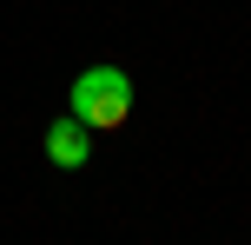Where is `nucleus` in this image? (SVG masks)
Wrapping results in <instances>:
<instances>
[{
	"label": "nucleus",
	"instance_id": "obj_1",
	"mask_svg": "<svg viewBox=\"0 0 251 245\" xmlns=\"http://www.w3.org/2000/svg\"><path fill=\"white\" fill-rule=\"evenodd\" d=\"M66 113L93 133H119L132 119V80L119 66H86V73L66 86Z\"/></svg>",
	"mask_w": 251,
	"mask_h": 245
},
{
	"label": "nucleus",
	"instance_id": "obj_2",
	"mask_svg": "<svg viewBox=\"0 0 251 245\" xmlns=\"http://www.w3.org/2000/svg\"><path fill=\"white\" fill-rule=\"evenodd\" d=\"M40 153H47L53 166L79 172V166H86V159H93V126H79L73 113H66V119H53V126L40 133Z\"/></svg>",
	"mask_w": 251,
	"mask_h": 245
}]
</instances>
